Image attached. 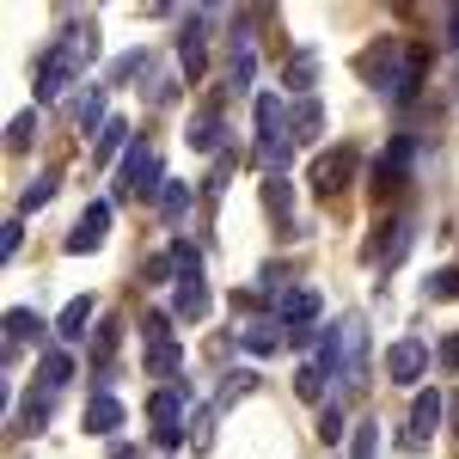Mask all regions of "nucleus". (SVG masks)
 <instances>
[{
    "instance_id": "obj_2",
    "label": "nucleus",
    "mask_w": 459,
    "mask_h": 459,
    "mask_svg": "<svg viewBox=\"0 0 459 459\" xmlns=\"http://www.w3.org/2000/svg\"><path fill=\"white\" fill-rule=\"evenodd\" d=\"M123 196H153V190H166V172H160V153L147 142H135L123 153V184H117Z\"/></svg>"
},
{
    "instance_id": "obj_25",
    "label": "nucleus",
    "mask_w": 459,
    "mask_h": 459,
    "mask_svg": "<svg viewBox=\"0 0 459 459\" xmlns=\"http://www.w3.org/2000/svg\"><path fill=\"white\" fill-rule=\"evenodd\" d=\"M80 129H105V86H92L80 99Z\"/></svg>"
},
{
    "instance_id": "obj_21",
    "label": "nucleus",
    "mask_w": 459,
    "mask_h": 459,
    "mask_svg": "<svg viewBox=\"0 0 459 459\" xmlns=\"http://www.w3.org/2000/svg\"><path fill=\"white\" fill-rule=\"evenodd\" d=\"M209 313V288L203 282H178V318H203Z\"/></svg>"
},
{
    "instance_id": "obj_23",
    "label": "nucleus",
    "mask_w": 459,
    "mask_h": 459,
    "mask_svg": "<svg viewBox=\"0 0 459 459\" xmlns=\"http://www.w3.org/2000/svg\"><path fill=\"white\" fill-rule=\"evenodd\" d=\"M313 74H318V56H313V49H300V56L288 62V86H294V92H307V86H313Z\"/></svg>"
},
{
    "instance_id": "obj_10",
    "label": "nucleus",
    "mask_w": 459,
    "mask_h": 459,
    "mask_svg": "<svg viewBox=\"0 0 459 459\" xmlns=\"http://www.w3.org/2000/svg\"><path fill=\"white\" fill-rule=\"evenodd\" d=\"M350 166H355V153H350V147H337L331 160H318V166H313V190H318V196H337L343 178H350Z\"/></svg>"
},
{
    "instance_id": "obj_34",
    "label": "nucleus",
    "mask_w": 459,
    "mask_h": 459,
    "mask_svg": "<svg viewBox=\"0 0 459 459\" xmlns=\"http://www.w3.org/2000/svg\"><path fill=\"white\" fill-rule=\"evenodd\" d=\"M0 251H6V257H13V251H19V214H13V221H6V233H0Z\"/></svg>"
},
{
    "instance_id": "obj_22",
    "label": "nucleus",
    "mask_w": 459,
    "mask_h": 459,
    "mask_svg": "<svg viewBox=\"0 0 459 459\" xmlns=\"http://www.w3.org/2000/svg\"><path fill=\"white\" fill-rule=\"evenodd\" d=\"M318 129H325V110L307 99V105L294 110V142H318Z\"/></svg>"
},
{
    "instance_id": "obj_13",
    "label": "nucleus",
    "mask_w": 459,
    "mask_h": 459,
    "mask_svg": "<svg viewBox=\"0 0 459 459\" xmlns=\"http://www.w3.org/2000/svg\"><path fill=\"white\" fill-rule=\"evenodd\" d=\"M43 331H49V325H43L31 307H13V313H6V355L19 350V343H31V337H43Z\"/></svg>"
},
{
    "instance_id": "obj_32",
    "label": "nucleus",
    "mask_w": 459,
    "mask_h": 459,
    "mask_svg": "<svg viewBox=\"0 0 459 459\" xmlns=\"http://www.w3.org/2000/svg\"><path fill=\"white\" fill-rule=\"evenodd\" d=\"M31 129H37V117L25 110V117H13V129H6V142H13V147H31Z\"/></svg>"
},
{
    "instance_id": "obj_11",
    "label": "nucleus",
    "mask_w": 459,
    "mask_h": 459,
    "mask_svg": "<svg viewBox=\"0 0 459 459\" xmlns=\"http://www.w3.org/2000/svg\"><path fill=\"white\" fill-rule=\"evenodd\" d=\"M110 429H123V404L110 392H92L86 398V435H110Z\"/></svg>"
},
{
    "instance_id": "obj_15",
    "label": "nucleus",
    "mask_w": 459,
    "mask_h": 459,
    "mask_svg": "<svg viewBox=\"0 0 459 459\" xmlns=\"http://www.w3.org/2000/svg\"><path fill=\"white\" fill-rule=\"evenodd\" d=\"M190 147H196V153H214V147H221V110H196V123H190Z\"/></svg>"
},
{
    "instance_id": "obj_9",
    "label": "nucleus",
    "mask_w": 459,
    "mask_h": 459,
    "mask_svg": "<svg viewBox=\"0 0 459 459\" xmlns=\"http://www.w3.org/2000/svg\"><path fill=\"white\" fill-rule=\"evenodd\" d=\"M441 411H447V398H441V392H435V386H429V392H417V398H411V447H423L429 435L441 429Z\"/></svg>"
},
{
    "instance_id": "obj_27",
    "label": "nucleus",
    "mask_w": 459,
    "mask_h": 459,
    "mask_svg": "<svg viewBox=\"0 0 459 459\" xmlns=\"http://www.w3.org/2000/svg\"><path fill=\"white\" fill-rule=\"evenodd\" d=\"M251 380H257L251 368H233V374H227V386H221V398H214V411H221V404H233V398H246Z\"/></svg>"
},
{
    "instance_id": "obj_33",
    "label": "nucleus",
    "mask_w": 459,
    "mask_h": 459,
    "mask_svg": "<svg viewBox=\"0 0 459 459\" xmlns=\"http://www.w3.org/2000/svg\"><path fill=\"white\" fill-rule=\"evenodd\" d=\"M142 62H147L142 49H135V56H123V62H117V68H110V80H129V74H142Z\"/></svg>"
},
{
    "instance_id": "obj_4",
    "label": "nucleus",
    "mask_w": 459,
    "mask_h": 459,
    "mask_svg": "<svg viewBox=\"0 0 459 459\" xmlns=\"http://www.w3.org/2000/svg\"><path fill=\"white\" fill-rule=\"evenodd\" d=\"M74 74H80V62H74V49H49V56L37 62V105L62 99V92L74 86Z\"/></svg>"
},
{
    "instance_id": "obj_6",
    "label": "nucleus",
    "mask_w": 459,
    "mask_h": 459,
    "mask_svg": "<svg viewBox=\"0 0 459 459\" xmlns=\"http://www.w3.org/2000/svg\"><path fill=\"white\" fill-rule=\"evenodd\" d=\"M105 233H110V203L99 196V203H86V214L74 221L68 251H74V257H80V251H99V246H105Z\"/></svg>"
},
{
    "instance_id": "obj_7",
    "label": "nucleus",
    "mask_w": 459,
    "mask_h": 459,
    "mask_svg": "<svg viewBox=\"0 0 459 459\" xmlns=\"http://www.w3.org/2000/svg\"><path fill=\"white\" fill-rule=\"evenodd\" d=\"M276 318H282L288 331H313L318 325V288H288V294H276Z\"/></svg>"
},
{
    "instance_id": "obj_16",
    "label": "nucleus",
    "mask_w": 459,
    "mask_h": 459,
    "mask_svg": "<svg viewBox=\"0 0 459 459\" xmlns=\"http://www.w3.org/2000/svg\"><path fill=\"white\" fill-rule=\"evenodd\" d=\"M411 251V221H392L386 227V246H374V264H398Z\"/></svg>"
},
{
    "instance_id": "obj_36",
    "label": "nucleus",
    "mask_w": 459,
    "mask_h": 459,
    "mask_svg": "<svg viewBox=\"0 0 459 459\" xmlns=\"http://www.w3.org/2000/svg\"><path fill=\"white\" fill-rule=\"evenodd\" d=\"M110 459H142V454L135 447H110Z\"/></svg>"
},
{
    "instance_id": "obj_28",
    "label": "nucleus",
    "mask_w": 459,
    "mask_h": 459,
    "mask_svg": "<svg viewBox=\"0 0 459 459\" xmlns=\"http://www.w3.org/2000/svg\"><path fill=\"white\" fill-rule=\"evenodd\" d=\"M350 459H380V423H361V429H355V454Z\"/></svg>"
},
{
    "instance_id": "obj_19",
    "label": "nucleus",
    "mask_w": 459,
    "mask_h": 459,
    "mask_svg": "<svg viewBox=\"0 0 459 459\" xmlns=\"http://www.w3.org/2000/svg\"><path fill=\"white\" fill-rule=\"evenodd\" d=\"M190 203H196V196H190V184H172V178H166V190H160V214H166V221H184Z\"/></svg>"
},
{
    "instance_id": "obj_31",
    "label": "nucleus",
    "mask_w": 459,
    "mask_h": 459,
    "mask_svg": "<svg viewBox=\"0 0 459 459\" xmlns=\"http://www.w3.org/2000/svg\"><path fill=\"white\" fill-rule=\"evenodd\" d=\"M294 392H300V398H325V374H318V368H300V374H294Z\"/></svg>"
},
{
    "instance_id": "obj_8",
    "label": "nucleus",
    "mask_w": 459,
    "mask_h": 459,
    "mask_svg": "<svg viewBox=\"0 0 459 459\" xmlns=\"http://www.w3.org/2000/svg\"><path fill=\"white\" fill-rule=\"evenodd\" d=\"M411 153H417V142H411V135H392V147L380 153V166H374V190H398V184H404V172H411Z\"/></svg>"
},
{
    "instance_id": "obj_35",
    "label": "nucleus",
    "mask_w": 459,
    "mask_h": 459,
    "mask_svg": "<svg viewBox=\"0 0 459 459\" xmlns=\"http://www.w3.org/2000/svg\"><path fill=\"white\" fill-rule=\"evenodd\" d=\"M441 361H447V368H459V337H447V343H441Z\"/></svg>"
},
{
    "instance_id": "obj_3",
    "label": "nucleus",
    "mask_w": 459,
    "mask_h": 459,
    "mask_svg": "<svg viewBox=\"0 0 459 459\" xmlns=\"http://www.w3.org/2000/svg\"><path fill=\"white\" fill-rule=\"evenodd\" d=\"M184 398H190V392L184 386H166V392H153V398H147V423H153V441H160V447H178V441H184Z\"/></svg>"
},
{
    "instance_id": "obj_24",
    "label": "nucleus",
    "mask_w": 459,
    "mask_h": 459,
    "mask_svg": "<svg viewBox=\"0 0 459 459\" xmlns=\"http://www.w3.org/2000/svg\"><path fill=\"white\" fill-rule=\"evenodd\" d=\"M178 361H184L178 343H153V350H147V374H178Z\"/></svg>"
},
{
    "instance_id": "obj_18",
    "label": "nucleus",
    "mask_w": 459,
    "mask_h": 459,
    "mask_svg": "<svg viewBox=\"0 0 459 459\" xmlns=\"http://www.w3.org/2000/svg\"><path fill=\"white\" fill-rule=\"evenodd\" d=\"M110 153H129V123H105V129H99V147H92V160L105 166Z\"/></svg>"
},
{
    "instance_id": "obj_17",
    "label": "nucleus",
    "mask_w": 459,
    "mask_h": 459,
    "mask_svg": "<svg viewBox=\"0 0 459 459\" xmlns=\"http://www.w3.org/2000/svg\"><path fill=\"white\" fill-rule=\"evenodd\" d=\"M239 343H246L251 355H270V350H282V331L257 318V325H246V331H239Z\"/></svg>"
},
{
    "instance_id": "obj_26",
    "label": "nucleus",
    "mask_w": 459,
    "mask_h": 459,
    "mask_svg": "<svg viewBox=\"0 0 459 459\" xmlns=\"http://www.w3.org/2000/svg\"><path fill=\"white\" fill-rule=\"evenodd\" d=\"M337 435H343V404H318V441L337 447Z\"/></svg>"
},
{
    "instance_id": "obj_30",
    "label": "nucleus",
    "mask_w": 459,
    "mask_h": 459,
    "mask_svg": "<svg viewBox=\"0 0 459 459\" xmlns=\"http://www.w3.org/2000/svg\"><path fill=\"white\" fill-rule=\"evenodd\" d=\"M251 68H257V62H251V43H239V49H233V68H227L233 92H239V86H251Z\"/></svg>"
},
{
    "instance_id": "obj_5",
    "label": "nucleus",
    "mask_w": 459,
    "mask_h": 459,
    "mask_svg": "<svg viewBox=\"0 0 459 459\" xmlns=\"http://www.w3.org/2000/svg\"><path fill=\"white\" fill-rule=\"evenodd\" d=\"M423 368H429V343H423V337H404V343H392V350H386V374L398 380V386H417Z\"/></svg>"
},
{
    "instance_id": "obj_29",
    "label": "nucleus",
    "mask_w": 459,
    "mask_h": 459,
    "mask_svg": "<svg viewBox=\"0 0 459 459\" xmlns=\"http://www.w3.org/2000/svg\"><path fill=\"white\" fill-rule=\"evenodd\" d=\"M429 300H459V270H435L429 276Z\"/></svg>"
},
{
    "instance_id": "obj_1",
    "label": "nucleus",
    "mask_w": 459,
    "mask_h": 459,
    "mask_svg": "<svg viewBox=\"0 0 459 459\" xmlns=\"http://www.w3.org/2000/svg\"><path fill=\"white\" fill-rule=\"evenodd\" d=\"M361 350H368V325L361 318H343L337 331H325L318 343V374L325 380H343V386H361Z\"/></svg>"
},
{
    "instance_id": "obj_14",
    "label": "nucleus",
    "mask_w": 459,
    "mask_h": 459,
    "mask_svg": "<svg viewBox=\"0 0 459 459\" xmlns=\"http://www.w3.org/2000/svg\"><path fill=\"white\" fill-rule=\"evenodd\" d=\"M86 325H92V300L80 294V300H68V307H62V318H56V337H62V343H80V337H86Z\"/></svg>"
},
{
    "instance_id": "obj_12",
    "label": "nucleus",
    "mask_w": 459,
    "mask_h": 459,
    "mask_svg": "<svg viewBox=\"0 0 459 459\" xmlns=\"http://www.w3.org/2000/svg\"><path fill=\"white\" fill-rule=\"evenodd\" d=\"M37 380H43V392H62L74 380V355L68 350H43L37 355Z\"/></svg>"
},
{
    "instance_id": "obj_20",
    "label": "nucleus",
    "mask_w": 459,
    "mask_h": 459,
    "mask_svg": "<svg viewBox=\"0 0 459 459\" xmlns=\"http://www.w3.org/2000/svg\"><path fill=\"white\" fill-rule=\"evenodd\" d=\"M49 196H56V172H37V178H31V190L19 196V221H25V214H37L43 203H49Z\"/></svg>"
}]
</instances>
